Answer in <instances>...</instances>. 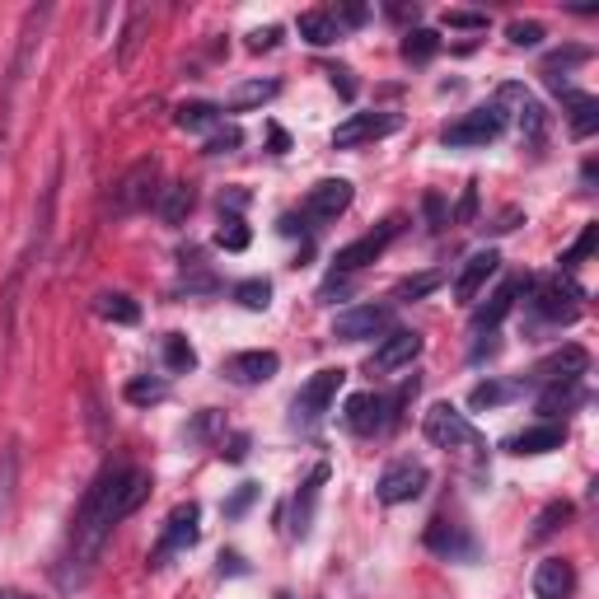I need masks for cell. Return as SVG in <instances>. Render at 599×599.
Returning a JSON list of instances; mask_svg holds the SVG:
<instances>
[{
	"mask_svg": "<svg viewBox=\"0 0 599 599\" xmlns=\"http://www.w3.org/2000/svg\"><path fill=\"white\" fill-rule=\"evenodd\" d=\"M146 497H150V473L127 468V464H113V468L99 473V478L90 483V491H84L76 520H70V553H66V562L76 572H70L61 586H84V576L94 572V562L103 553V543H109V534L127 516H136Z\"/></svg>",
	"mask_w": 599,
	"mask_h": 599,
	"instance_id": "obj_1",
	"label": "cell"
},
{
	"mask_svg": "<svg viewBox=\"0 0 599 599\" xmlns=\"http://www.w3.org/2000/svg\"><path fill=\"white\" fill-rule=\"evenodd\" d=\"M160 160L155 155H146V160H136L122 179L113 183V192H109V211L113 216H136V211H146V206H155L160 202Z\"/></svg>",
	"mask_w": 599,
	"mask_h": 599,
	"instance_id": "obj_2",
	"label": "cell"
},
{
	"mask_svg": "<svg viewBox=\"0 0 599 599\" xmlns=\"http://www.w3.org/2000/svg\"><path fill=\"white\" fill-rule=\"evenodd\" d=\"M342 380H347V370H338V365L319 370V375H314L305 389L295 394V403H291V421H295V427H305V431L319 427L324 412L332 408V398H338V389H342Z\"/></svg>",
	"mask_w": 599,
	"mask_h": 599,
	"instance_id": "obj_3",
	"label": "cell"
},
{
	"mask_svg": "<svg viewBox=\"0 0 599 599\" xmlns=\"http://www.w3.org/2000/svg\"><path fill=\"white\" fill-rule=\"evenodd\" d=\"M421 431H427L436 450H483V436L468 427V417L454 403H436L427 421H421Z\"/></svg>",
	"mask_w": 599,
	"mask_h": 599,
	"instance_id": "obj_4",
	"label": "cell"
},
{
	"mask_svg": "<svg viewBox=\"0 0 599 599\" xmlns=\"http://www.w3.org/2000/svg\"><path fill=\"white\" fill-rule=\"evenodd\" d=\"M197 520H202V506L197 501L173 506L169 520H165V534H160V543H155V553H150V567H169L173 553H188L192 543L202 539V524Z\"/></svg>",
	"mask_w": 599,
	"mask_h": 599,
	"instance_id": "obj_5",
	"label": "cell"
},
{
	"mask_svg": "<svg viewBox=\"0 0 599 599\" xmlns=\"http://www.w3.org/2000/svg\"><path fill=\"white\" fill-rule=\"evenodd\" d=\"M403 235V216H389L384 225H375L370 235H361L357 244H347V249H338V258H332V276H351V272H361L365 262H375L389 244Z\"/></svg>",
	"mask_w": 599,
	"mask_h": 599,
	"instance_id": "obj_6",
	"label": "cell"
},
{
	"mask_svg": "<svg viewBox=\"0 0 599 599\" xmlns=\"http://www.w3.org/2000/svg\"><path fill=\"white\" fill-rule=\"evenodd\" d=\"M501 132H506V113L497 109V103H487V109H473L460 122H450V127L440 132V140L454 146V150H468V146H487V140H497Z\"/></svg>",
	"mask_w": 599,
	"mask_h": 599,
	"instance_id": "obj_7",
	"label": "cell"
},
{
	"mask_svg": "<svg viewBox=\"0 0 599 599\" xmlns=\"http://www.w3.org/2000/svg\"><path fill=\"white\" fill-rule=\"evenodd\" d=\"M580 300H586V291H580L572 276H553V281H543L539 286L534 314L543 324H576L580 319Z\"/></svg>",
	"mask_w": 599,
	"mask_h": 599,
	"instance_id": "obj_8",
	"label": "cell"
},
{
	"mask_svg": "<svg viewBox=\"0 0 599 599\" xmlns=\"http://www.w3.org/2000/svg\"><path fill=\"white\" fill-rule=\"evenodd\" d=\"M427 483H431L427 464H417V460H398V464L384 468V478H380V487H375V497H380L384 506H403V501H417L421 491H427Z\"/></svg>",
	"mask_w": 599,
	"mask_h": 599,
	"instance_id": "obj_9",
	"label": "cell"
},
{
	"mask_svg": "<svg viewBox=\"0 0 599 599\" xmlns=\"http://www.w3.org/2000/svg\"><path fill=\"white\" fill-rule=\"evenodd\" d=\"M394 132H398V113H351L347 122H338V132H332V150H357L380 136H394Z\"/></svg>",
	"mask_w": 599,
	"mask_h": 599,
	"instance_id": "obj_10",
	"label": "cell"
},
{
	"mask_svg": "<svg viewBox=\"0 0 599 599\" xmlns=\"http://www.w3.org/2000/svg\"><path fill=\"white\" fill-rule=\"evenodd\" d=\"M52 24V5H38V10H29L24 14V29H20V52H14V61H10V84H5V99L20 90L24 76H29V66H33V52L43 47V33Z\"/></svg>",
	"mask_w": 599,
	"mask_h": 599,
	"instance_id": "obj_11",
	"label": "cell"
},
{
	"mask_svg": "<svg viewBox=\"0 0 599 599\" xmlns=\"http://www.w3.org/2000/svg\"><path fill=\"white\" fill-rule=\"evenodd\" d=\"M389 319H394L389 305H357V309H342L338 319H332V338H338V342L380 338V332L389 328Z\"/></svg>",
	"mask_w": 599,
	"mask_h": 599,
	"instance_id": "obj_12",
	"label": "cell"
},
{
	"mask_svg": "<svg viewBox=\"0 0 599 599\" xmlns=\"http://www.w3.org/2000/svg\"><path fill=\"white\" fill-rule=\"evenodd\" d=\"M497 109H516V122L530 146H539L543 132H549V113H543V103L524 90V84H501L497 90Z\"/></svg>",
	"mask_w": 599,
	"mask_h": 599,
	"instance_id": "obj_13",
	"label": "cell"
},
{
	"mask_svg": "<svg viewBox=\"0 0 599 599\" xmlns=\"http://www.w3.org/2000/svg\"><path fill=\"white\" fill-rule=\"evenodd\" d=\"M389 398H380V394H351L347 398V408H342V427L351 436H375L389 427Z\"/></svg>",
	"mask_w": 599,
	"mask_h": 599,
	"instance_id": "obj_14",
	"label": "cell"
},
{
	"mask_svg": "<svg viewBox=\"0 0 599 599\" xmlns=\"http://www.w3.org/2000/svg\"><path fill=\"white\" fill-rule=\"evenodd\" d=\"M417 357H421V332L398 328L375 347V357H370V375H394V370L412 365Z\"/></svg>",
	"mask_w": 599,
	"mask_h": 599,
	"instance_id": "obj_15",
	"label": "cell"
},
{
	"mask_svg": "<svg viewBox=\"0 0 599 599\" xmlns=\"http://www.w3.org/2000/svg\"><path fill=\"white\" fill-rule=\"evenodd\" d=\"M427 549L440 553V557H450V562H473V557H478V543H473V534L464 530V524H454V520H431Z\"/></svg>",
	"mask_w": 599,
	"mask_h": 599,
	"instance_id": "obj_16",
	"label": "cell"
},
{
	"mask_svg": "<svg viewBox=\"0 0 599 599\" xmlns=\"http://www.w3.org/2000/svg\"><path fill=\"white\" fill-rule=\"evenodd\" d=\"M351 183L347 179H324V183H314L309 188V197H305V216L309 221H338L342 211L351 206Z\"/></svg>",
	"mask_w": 599,
	"mask_h": 599,
	"instance_id": "obj_17",
	"label": "cell"
},
{
	"mask_svg": "<svg viewBox=\"0 0 599 599\" xmlns=\"http://www.w3.org/2000/svg\"><path fill=\"white\" fill-rule=\"evenodd\" d=\"M324 483H328V464H314V468H309V478L300 483L295 501H291V534H295V539H305V534H309L314 510H319V491H324Z\"/></svg>",
	"mask_w": 599,
	"mask_h": 599,
	"instance_id": "obj_18",
	"label": "cell"
},
{
	"mask_svg": "<svg viewBox=\"0 0 599 599\" xmlns=\"http://www.w3.org/2000/svg\"><path fill=\"white\" fill-rule=\"evenodd\" d=\"M497 268H501V253H497V249L473 253V258L464 262V272L454 276V300H460V305H473V300H478V291L487 286V276H497Z\"/></svg>",
	"mask_w": 599,
	"mask_h": 599,
	"instance_id": "obj_19",
	"label": "cell"
},
{
	"mask_svg": "<svg viewBox=\"0 0 599 599\" xmlns=\"http://www.w3.org/2000/svg\"><path fill=\"white\" fill-rule=\"evenodd\" d=\"M576 590V567L567 557H543L534 567V595L539 599H572Z\"/></svg>",
	"mask_w": 599,
	"mask_h": 599,
	"instance_id": "obj_20",
	"label": "cell"
},
{
	"mask_svg": "<svg viewBox=\"0 0 599 599\" xmlns=\"http://www.w3.org/2000/svg\"><path fill=\"white\" fill-rule=\"evenodd\" d=\"M530 286H534L530 276H516V281H506L501 291H491V295H487V305H483L478 314H473V332H491V328H497V324L506 319V314L516 309V295H520V291H530Z\"/></svg>",
	"mask_w": 599,
	"mask_h": 599,
	"instance_id": "obj_21",
	"label": "cell"
},
{
	"mask_svg": "<svg viewBox=\"0 0 599 599\" xmlns=\"http://www.w3.org/2000/svg\"><path fill=\"white\" fill-rule=\"evenodd\" d=\"M276 365H281L276 351H239V357L225 361V375L235 384H268L276 375Z\"/></svg>",
	"mask_w": 599,
	"mask_h": 599,
	"instance_id": "obj_22",
	"label": "cell"
},
{
	"mask_svg": "<svg viewBox=\"0 0 599 599\" xmlns=\"http://www.w3.org/2000/svg\"><path fill=\"white\" fill-rule=\"evenodd\" d=\"M562 440H567V427L543 421V427H524L520 436H510L506 450L510 454H549V450H562Z\"/></svg>",
	"mask_w": 599,
	"mask_h": 599,
	"instance_id": "obj_23",
	"label": "cell"
},
{
	"mask_svg": "<svg viewBox=\"0 0 599 599\" xmlns=\"http://www.w3.org/2000/svg\"><path fill=\"white\" fill-rule=\"evenodd\" d=\"M586 370H590L586 351H580V347H562V351H553V357L534 370V375H539L543 384H553V380H580Z\"/></svg>",
	"mask_w": 599,
	"mask_h": 599,
	"instance_id": "obj_24",
	"label": "cell"
},
{
	"mask_svg": "<svg viewBox=\"0 0 599 599\" xmlns=\"http://www.w3.org/2000/svg\"><path fill=\"white\" fill-rule=\"evenodd\" d=\"M192 206H197V192H192V183H165L160 188V202H155V211H160L165 225H183L192 216Z\"/></svg>",
	"mask_w": 599,
	"mask_h": 599,
	"instance_id": "obj_25",
	"label": "cell"
},
{
	"mask_svg": "<svg viewBox=\"0 0 599 599\" xmlns=\"http://www.w3.org/2000/svg\"><path fill=\"white\" fill-rule=\"evenodd\" d=\"M295 33L305 38L309 47H328V43H338V14H328V10H305L295 20Z\"/></svg>",
	"mask_w": 599,
	"mask_h": 599,
	"instance_id": "obj_26",
	"label": "cell"
},
{
	"mask_svg": "<svg viewBox=\"0 0 599 599\" xmlns=\"http://www.w3.org/2000/svg\"><path fill=\"white\" fill-rule=\"evenodd\" d=\"M276 94H281L276 80H244V84H235V90H230L225 109H230V113H249V109H262V103L276 99Z\"/></svg>",
	"mask_w": 599,
	"mask_h": 599,
	"instance_id": "obj_27",
	"label": "cell"
},
{
	"mask_svg": "<svg viewBox=\"0 0 599 599\" xmlns=\"http://www.w3.org/2000/svg\"><path fill=\"white\" fill-rule=\"evenodd\" d=\"M94 309H99V319L122 324V328L140 324V305H136L132 295H122V291H103V295H94Z\"/></svg>",
	"mask_w": 599,
	"mask_h": 599,
	"instance_id": "obj_28",
	"label": "cell"
},
{
	"mask_svg": "<svg viewBox=\"0 0 599 599\" xmlns=\"http://www.w3.org/2000/svg\"><path fill=\"white\" fill-rule=\"evenodd\" d=\"M580 403V380H553V384H543V394H539V412H567Z\"/></svg>",
	"mask_w": 599,
	"mask_h": 599,
	"instance_id": "obj_29",
	"label": "cell"
},
{
	"mask_svg": "<svg viewBox=\"0 0 599 599\" xmlns=\"http://www.w3.org/2000/svg\"><path fill=\"white\" fill-rule=\"evenodd\" d=\"M572 136L576 140H590L595 132H599V99H590V94H572Z\"/></svg>",
	"mask_w": 599,
	"mask_h": 599,
	"instance_id": "obj_30",
	"label": "cell"
},
{
	"mask_svg": "<svg viewBox=\"0 0 599 599\" xmlns=\"http://www.w3.org/2000/svg\"><path fill=\"white\" fill-rule=\"evenodd\" d=\"M14 491H20V454H14V450H0V524L10 520Z\"/></svg>",
	"mask_w": 599,
	"mask_h": 599,
	"instance_id": "obj_31",
	"label": "cell"
},
{
	"mask_svg": "<svg viewBox=\"0 0 599 599\" xmlns=\"http://www.w3.org/2000/svg\"><path fill=\"white\" fill-rule=\"evenodd\" d=\"M173 122H179V132H211L221 122V109H216V103L192 99V103H183V109L173 113Z\"/></svg>",
	"mask_w": 599,
	"mask_h": 599,
	"instance_id": "obj_32",
	"label": "cell"
},
{
	"mask_svg": "<svg viewBox=\"0 0 599 599\" xmlns=\"http://www.w3.org/2000/svg\"><path fill=\"white\" fill-rule=\"evenodd\" d=\"M440 52V33L436 29H408V38H403V61H431Z\"/></svg>",
	"mask_w": 599,
	"mask_h": 599,
	"instance_id": "obj_33",
	"label": "cell"
},
{
	"mask_svg": "<svg viewBox=\"0 0 599 599\" xmlns=\"http://www.w3.org/2000/svg\"><path fill=\"white\" fill-rule=\"evenodd\" d=\"M165 365L173 370V375L197 370V351H192V342L183 338V332H169V338H165Z\"/></svg>",
	"mask_w": 599,
	"mask_h": 599,
	"instance_id": "obj_34",
	"label": "cell"
},
{
	"mask_svg": "<svg viewBox=\"0 0 599 599\" xmlns=\"http://www.w3.org/2000/svg\"><path fill=\"white\" fill-rule=\"evenodd\" d=\"M520 394V384H506V380H487V384H478V389H473L468 394V403H473V408H501V403H510V398H516Z\"/></svg>",
	"mask_w": 599,
	"mask_h": 599,
	"instance_id": "obj_35",
	"label": "cell"
},
{
	"mask_svg": "<svg viewBox=\"0 0 599 599\" xmlns=\"http://www.w3.org/2000/svg\"><path fill=\"white\" fill-rule=\"evenodd\" d=\"M567 520H572V501H553V506H549V510H543V516L534 520V534H530V539H534V543L553 539V534H557Z\"/></svg>",
	"mask_w": 599,
	"mask_h": 599,
	"instance_id": "obj_36",
	"label": "cell"
},
{
	"mask_svg": "<svg viewBox=\"0 0 599 599\" xmlns=\"http://www.w3.org/2000/svg\"><path fill=\"white\" fill-rule=\"evenodd\" d=\"M440 286H445V272H417V276H408V281H398L394 300H421V295H431V291H440Z\"/></svg>",
	"mask_w": 599,
	"mask_h": 599,
	"instance_id": "obj_37",
	"label": "cell"
},
{
	"mask_svg": "<svg viewBox=\"0 0 599 599\" xmlns=\"http://www.w3.org/2000/svg\"><path fill=\"white\" fill-rule=\"evenodd\" d=\"M590 57V52L586 47H562V52H553V57L549 61H543V80H549V90H553V84L562 80V70H572V66H580V61H586Z\"/></svg>",
	"mask_w": 599,
	"mask_h": 599,
	"instance_id": "obj_38",
	"label": "cell"
},
{
	"mask_svg": "<svg viewBox=\"0 0 599 599\" xmlns=\"http://www.w3.org/2000/svg\"><path fill=\"white\" fill-rule=\"evenodd\" d=\"M235 300H239V305L244 309H268L272 305V286H268V281H239V286H235Z\"/></svg>",
	"mask_w": 599,
	"mask_h": 599,
	"instance_id": "obj_39",
	"label": "cell"
},
{
	"mask_svg": "<svg viewBox=\"0 0 599 599\" xmlns=\"http://www.w3.org/2000/svg\"><path fill=\"white\" fill-rule=\"evenodd\" d=\"M165 398H169L165 380H132L127 384V403H140V408H146V403H165Z\"/></svg>",
	"mask_w": 599,
	"mask_h": 599,
	"instance_id": "obj_40",
	"label": "cell"
},
{
	"mask_svg": "<svg viewBox=\"0 0 599 599\" xmlns=\"http://www.w3.org/2000/svg\"><path fill=\"white\" fill-rule=\"evenodd\" d=\"M216 244H221V249H230V253L249 249V230H244V221L239 216H225V225L216 230Z\"/></svg>",
	"mask_w": 599,
	"mask_h": 599,
	"instance_id": "obj_41",
	"label": "cell"
},
{
	"mask_svg": "<svg viewBox=\"0 0 599 599\" xmlns=\"http://www.w3.org/2000/svg\"><path fill=\"white\" fill-rule=\"evenodd\" d=\"M595 244H599V225H586V230L576 235V244L567 253H562V268H576V262H586L595 253Z\"/></svg>",
	"mask_w": 599,
	"mask_h": 599,
	"instance_id": "obj_42",
	"label": "cell"
},
{
	"mask_svg": "<svg viewBox=\"0 0 599 599\" xmlns=\"http://www.w3.org/2000/svg\"><path fill=\"white\" fill-rule=\"evenodd\" d=\"M506 38L516 47H539L543 43V24L539 20H510L506 24Z\"/></svg>",
	"mask_w": 599,
	"mask_h": 599,
	"instance_id": "obj_43",
	"label": "cell"
},
{
	"mask_svg": "<svg viewBox=\"0 0 599 599\" xmlns=\"http://www.w3.org/2000/svg\"><path fill=\"white\" fill-rule=\"evenodd\" d=\"M146 20H150L146 10H132V14H127V33H122V52H117L122 61H132V52H136V43H140V29H146Z\"/></svg>",
	"mask_w": 599,
	"mask_h": 599,
	"instance_id": "obj_44",
	"label": "cell"
},
{
	"mask_svg": "<svg viewBox=\"0 0 599 599\" xmlns=\"http://www.w3.org/2000/svg\"><path fill=\"white\" fill-rule=\"evenodd\" d=\"M258 491H262L258 483H244V487L235 491V497H230V501H225V520H239V516H244V510H249V506L258 501Z\"/></svg>",
	"mask_w": 599,
	"mask_h": 599,
	"instance_id": "obj_45",
	"label": "cell"
},
{
	"mask_svg": "<svg viewBox=\"0 0 599 599\" xmlns=\"http://www.w3.org/2000/svg\"><path fill=\"white\" fill-rule=\"evenodd\" d=\"M445 29H487L483 10H445Z\"/></svg>",
	"mask_w": 599,
	"mask_h": 599,
	"instance_id": "obj_46",
	"label": "cell"
},
{
	"mask_svg": "<svg viewBox=\"0 0 599 599\" xmlns=\"http://www.w3.org/2000/svg\"><path fill=\"white\" fill-rule=\"evenodd\" d=\"M239 127H225V132H216V136H211L206 140V155H230V150H239Z\"/></svg>",
	"mask_w": 599,
	"mask_h": 599,
	"instance_id": "obj_47",
	"label": "cell"
},
{
	"mask_svg": "<svg viewBox=\"0 0 599 599\" xmlns=\"http://www.w3.org/2000/svg\"><path fill=\"white\" fill-rule=\"evenodd\" d=\"M276 43H281V29H276V24L253 29V33H249V52H272Z\"/></svg>",
	"mask_w": 599,
	"mask_h": 599,
	"instance_id": "obj_48",
	"label": "cell"
},
{
	"mask_svg": "<svg viewBox=\"0 0 599 599\" xmlns=\"http://www.w3.org/2000/svg\"><path fill=\"white\" fill-rule=\"evenodd\" d=\"M328 76H332V84L342 90V99H357V80H351V70H347V66H332Z\"/></svg>",
	"mask_w": 599,
	"mask_h": 599,
	"instance_id": "obj_49",
	"label": "cell"
},
{
	"mask_svg": "<svg viewBox=\"0 0 599 599\" xmlns=\"http://www.w3.org/2000/svg\"><path fill=\"white\" fill-rule=\"evenodd\" d=\"M473 211H478V183L464 188V202H460V221H464V225L473 221Z\"/></svg>",
	"mask_w": 599,
	"mask_h": 599,
	"instance_id": "obj_50",
	"label": "cell"
},
{
	"mask_svg": "<svg viewBox=\"0 0 599 599\" xmlns=\"http://www.w3.org/2000/svg\"><path fill=\"white\" fill-rule=\"evenodd\" d=\"M221 454H225V460H230V464H239L244 454H249V440H244V436H235V440H230V450H221Z\"/></svg>",
	"mask_w": 599,
	"mask_h": 599,
	"instance_id": "obj_51",
	"label": "cell"
},
{
	"mask_svg": "<svg viewBox=\"0 0 599 599\" xmlns=\"http://www.w3.org/2000/svg\"><path fill=\"white\" fill-rule=\"evenodd\" d=\"M370 10L365 5H342V24H365Z\"/></svg>",
	"mask_w": 599,
	"mask_h": 599,
	"instance_id": "obj_52",
	"label": "cell"
},
{
	"mask_svg": "<svg viewBox=\"0 0 599 599\" xmlns=\"http://www.w3.org/2000/svg\"><path fill=\"white\" fill-rule=\"evenodd\" d=\"M427 216H431V225H445V202H440L436 192L427 197Z\"/></svg>",
	"mask_w": 599,
	"mask_h": 599,
	"instance_id": "obj_53",
	"label": "cell"
},
{
	"mask_svg": "<svg viewBox=\"0 0 599 599\" xmlns=\"http://www.w3.org/2000/svg\"><path fill=\"white\" fill-rule=\"evenodd\" d=\"M389 20H417V5H389Z\"/></svg>",
	"mask_w": 599,
	"mask_h": 599,
	"instance_id": "obj_54",
	"label": "cell"
},
{
	"mask_svg": "<svg viewBox=\"0 0 599 599\" xmlns=\"http://www.w3.org/2000/svg\"><path fill=\"white\" fill-rule=\"evenodd\" d=\"M244 202H249V192H225L221 197V206H244Z\"/></svg>",
	"mask_w": 599,
	"mask_h": 599,
	"instance_id": "obj_55",
	"label": "cell"
},
{
	"mask_svg": "<svg viewBox=\"0 0 599 599\" xmlns=\"http://www.w3.org/2000/svg\"><path fill=\"white\" fill-rule=\"evenodd\" d=\"M0 599H38V595H24V590H0Z\"/></svg>",
	"mask_w": 599,
	"mask_h": 599,
	"instance_id": "obj_56",
	"label": "cell"
}]
</instances>
